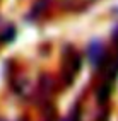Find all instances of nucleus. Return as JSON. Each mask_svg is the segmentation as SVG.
<instances>
[{"instance_id": "nucleus-1", "label": "nucleus", "mask_w": 118, "mask_h": 121, "mask_svg": "<svg viewBox=\"0 0 118 121\" xmlns=\"http://www.w3.org/2000/svg\"><path fill=\"white\" fill-rule=\"evenodd\" d=\"M72 5H75V4H81V2H84V0H68Z\"/></svg>"}]
</instances>
